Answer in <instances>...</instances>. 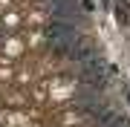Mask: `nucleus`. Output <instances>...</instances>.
I'll return each mask as SVG.
<instances>
[{"instance_id": "nucleus-1", "label": "nucleus", "mask_w": 130, "mask_h": 127, "mask_svg": "<svg viewBox=\"0 0 130 127\" xmlns=\"http://www.w3.org/2000/svg\"><path fill=\"white\" fill-rule=\"evenodd\" d=\"M116 20L121 26L130 20V9H127V0H116Z\"/></svg>"}, {"instance_id": "nucleus-2", "label": "nucleus", "mask_w": 130, "mask_h": 127, "mask_svg": "<svg viewBox=\"0 0 130 127\" xmlns=\"http://www.w3.org/2000/svg\"><path fill=\"white\" fill-rule=\"evenodd\" d=\"M107 127H130V121H127V118H121V116H113Z\"/></svg>"}]
</instances>
